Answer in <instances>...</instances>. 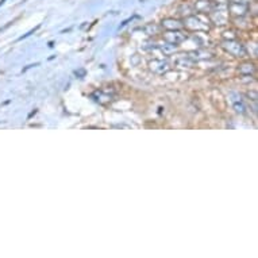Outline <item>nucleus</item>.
I'll list each match as a JSON object with an SVG mask.
<instances>
[{"label":"nucleus","mask_w":258,"mask_h":258,"mask_svg":"<svg viewBox=\"0 0 258 258\" xmlns=\"http://www.w3.org/2000/svg\"><path fill=\"white\" fill-rule=\"evenodd\" d=\"M223 47L229 51L230 54H233L234 57H245L246 50L243 45L237 41H226L223 42Z\"/></svg>","instance_id":"nucleus-1"},{"label":"nucleus","mask_w":258,"mask_h":258,"mask_svg":"<svg viewBox=\"0 0 258 258\" xmlns=\"http://www.w3.org/2000/svg\"><path fill=\"white\" fill-rule=\"evenodd\" d=\"M220 10H211V18L212 21L215 22L216 25H226L227 18H229V11H227V6L219 5Z\"/></svg>","instance_id":"nucleus-2"},{"label":"nucleus","mask_w":258,"mask_h":258,"mask_svg":"<svg viewBox=\"0 0 258 258\" xmlns=\"http://www.w3.org/2000/svg\"><path fill=\"white\" fill-rule=\"evenodd\" d=\"M182 26H184V27H186V29L198 30V31H199V30H204V31H207L208 30V26L200 21L199 17H186L185 19H184V23H182Z\"/></svg>","instance_id":"nucleus-3"},{"label":"nucleus","mask_w":258,"mask_h":258,"mask_svg":"<svg viewBox=\"0 0 258 258\" xmlns=\"http://www.w3.org/2000/svg\"><path fill=\"white\" fill-rule=\"evenodd\" d=\"M227 11H229V14L235 15V17H243L249 11V5H245V3H229L227 5Z\"/></svg>","instance_id":"nucleus-4"},{"label":"nucleus","mask_w":258,"mask_h":258,"mask_svg":"<svg viewBox=\"0 0 258 258\" xmlns=\"http://www.w3.org/2000/svg\"><path fill=\"white\" fill-rule=\"evenodd\" d=\"M164 38L170 43V45H177V43L182 42L185 39V34L178 33V30H172L170 33H165Z\"/></svg>","instance_id":"nucleus-5"},{"label":"nucleus","mask_w":258,"mask_h":258,"mask_svg":"<svg viewBox=\"0 0 258 258\" xmlns=\"http://www.w3.org/2000/svg\"><path fill=\"white\" fill-rule=\"evenodd\" d=\"M161 26L164 27V29L166 30H181L184 26H182V23L180 21H177V19H173V18H168V19H164L162 21V23H161Z\"/></svg>","instance_id":"nucleus-6"},{"label":"nucleus","mask_w":258,"mask_h":258,"mask_svg":"<svg viewBox=\"0 0 258 258\" xmlns=\"http://www.w3.org/2000/svg\"><path fill=\"white\" fill-rule=\"evenodd\" d=\"M195 9L199 13H211V10L214 9V5L211 2H207V0H199L195 5Z\"/></svg>","instance_id":"nucleus-7"},{"label":"nucleus","mask_w":258,"mask_h":258,"mask_svg":"<svg viewBox=\"0 0 258 258\" xmlns=\"http://www.w3.org/2000/svg\"><path fill=\"white\" fill-rule=\"evenodd\" d=\"M229 3H245V5H249L250 0H229Z\"/></svg>","instance_id":"nucleus-8"},{"label":"nucleus","mask_w":258,"mask_h":258,"mask_svg":"<svg viewBox=\"0 0 258 258\" xmlns=\"http://www.w3.org/2000/svg\"><path fill=\"white\" fill-rule=\"evenodd\" d=\"M5 2H6V0H0V6H2V5H5Z\"/></svg>","instance_id":"nucleus-9"}]
</instances>
